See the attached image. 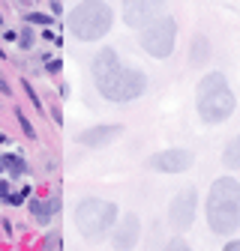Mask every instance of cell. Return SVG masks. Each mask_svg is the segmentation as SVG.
<instances>
[{
  "label": "cell",
  "instance_id": "1",
  "mask_svg": "<svg viewBox=\"0 0 240 251\" xmlns=\"http://www.w3.org/2000/svg\"><path fill=\"white\" fill-rule=\"evenodd\" d=\"M93 81H96V90L108 102H132L147 87L144 72L123 66L114 48H102L93 57Z\"/></svg>",
  "mask_w": 240,
  "mask_h": 251
},
{
  "label": "cell",
  "instance_id": "2",
  "mask_svg": "<svg viewBox=\"0 0 240 251\" xmlns=\"http://www.w3.org/2000/svg\"><path fill=\"white\" fill-rule=\"evenodd\" d=\"M207 225L219 236H231L240 230V182L231 176H219L207 195Z\"/></svg>",
  "mask_w": 240,
  "mask_h": 251
},
{
  "label": "cell",
  "instance_id": "3",
  "mask_svg": "<svg viewBox=\"0 0 240 251\" xmlns=\"http://www.w3.org/2000/svg\"><path fill=\"white\" fill-rule=\"evenodd\" d=\"M198 114L204 123H225L231 114H234V93L228 90V81L222 72H207L201 81H198Z\"/></svg>",
  "mask_w": 240,
  "mask_h": 251
},
{
  "label": "cell",
  "instance_id": "4",
  "mask_svg": "<svg viewBox=\"0 0 240 251\" xmlns=\"http://www.w3.org/2000/svg\"><path fill=\"white\" fill-rule=\"evenodd\" d=\"M111 21H114V12H111L108 3H102V0H87V3L72 6L69 30L81 42H96L111 30Z\"/></svg>",
  "mask_w": 240,
  "mask_h": 251
},
{
  "label": "cell",
  "instance_id": "5",
  "mask_svg": "<svg viewBox=\"0 0 240 251\" xmlns=\"http://www.w3.org/2000/svg\"><path fill=\"white\" fill-rule=\"evenodd\" d=\"M120 218L117 203L102 201V198H84L75 206V227L84 239H102Z\"/></svg>",
  "mask_w": 240,
  "mask_h": 251
},
{
  "label": "cell",
  "instance_id": "6",
  "mask_svg": "<svg viewBox=\"0 0 240 251\" xmlns=\"http://www.w3.org/2000/svg\"><path fill=\"white\" fill-rule=\"evenodd\" d=\"M174 39H177V21L171 15H156L144 30H141V48L156 57V60H165L171 57L174 51Z\"/></svg>",
  "mask_w": 240,
  "mask_h": 251
},
{
  "label": "cell",
  "instance_id": "7",
  "mask_svg": "<svg viewBox=\"0 0 240 251\" xmlns=\"http://www.w3.org/2000/svg\"><path fill=\"white\" fill-rule=\"evenodd\" d=\"M192 152L189 150H180V147H174V150H162V152H153L147 159V168L150 171H156V174H183V171H189L192 168Z\"/></svg>",
  "mask_w": 240,
  "mask_h": 251
},
{
  "label": "cell",
  "instance_id": "8",
  "mask_svg": "<svg viewBox=\"0 0 240 251\" xmlns=\"http://www.w3.org/2000/svg\"><path fill=\"white\" fill-rule=\"evenodd\" d=\"M195 203H198L195 188H183L180 195H174V201L168 206V225L174 230H186L195 222Z\"/></svg>",
  "mask_w": 240,
  "mask_h": 251
},
{
  "label": "cell",
  "instance_id": "9",
  "mask_svg": "<svg viewBox=\"0 0 240 251\" xmlns=\"http://www.w3.org/2000/svg\"><path fill=\"white\" fill-rule=\"evenodd\" d=\"M141 239V222L135 212H126L117 218L114 225V233H111V248L114 251H132Z\"/></svg>",
  "mask_w": 240,
  "mask_h": 251
},
{
  "label": "cell",
  "instance_id": "10",
  "mask_svg": "<svg viewBox=\"0 0 240 251\" xmlns=\"http://www.w3.org/2000/svg\"><path fill=\"white\" fill-rule=\"evenodd\" d=\"M120 135H123V126H120V123H105V126L84 129V132L78 135V144H81V147H90V150H96V147H105V144L117 141Z\"/></svg>",
  "mask_w": 240,
  "mask_h": 251
},
{
  "label": "cell",
  "instance_id": "11",
  "mask_svg": "<svg viewBox=\"0 0 240 251\" xmlns=\"http://www.w3.org/2000/svg\"><path fill=\"white\" fill-rule=\"evenodd\" d=\"M159 3H150V0H135V3H123V21L129 27H147L150 21L156 18Z\"/></svg>",
  "mask_w": 240,
  "mask_h": 251
},
{
  "label": "cell",
  "instance_id": "12",
  "mask_svg": "<svg viewBox=\"0 0 240 251\" xmlns=\"http://www.w3.org/2000/svg\"><path fill=\"white\" fill-rule=\"evenodd\" d=\"M57 206H60L57 198H51V201H39V198H33V201H30V212H33L36 225H48L51 218H54V212H57Z\"/></svg>",
  "mask_w": 240,
  "mask_h": 251
},
{
  "label": "cell",
  "instance_id": "13",
  "mask_svg": "<svg viewBox=\"0 0 240 251\" xmlns=\"http://www.w3.org/2000/svg\"><path fill=\"white\" fill-rule=\"evenodd\" d=\"M210 39L207 36H195L192 39V45H189V63L192 66H201V63H207L210 60Z\"/></svg>",
  "mask_w": 240,
  "mask_h": 251
},
{
  "label": "cell",
  "instance_id": "14",
  "mask_svg": "<svg viewBox=\"0 0 240 251\" xmlns=\"http://www.w3.org/2000/svg\"><path fill=\"white\" fill-rule=\"evenodd\" d=\"M222 165L231 168V171H240V135L234 141H228V147L222 152Z\"/></svg>",
  "mask_w": 240,
  "mask_h": 251
},
{
  "label": "cell",
  "instance_id": "15",
  "mask_svg": "<svg viewBox=\"0 0 240 251\" xmlns=\"http://www.w3.org/2000/svg\"><path fill=\"white\" fill-rule=\"evenodd\" d=\"M0 165H3V171H9V176H24L27 174V162L21 155H3Z\"/></svg>",
  "mask_w": 240,
  "mask_h": 251
},
{
  "label": "cell",
  "instance_id": "16",
  "mask_svg": "<svg viewBox=\"0 0 240 251\" xmlns=\"http://www.w3.org/2000/svg\"><path fill=\"white\" fill-rule=\"evenodd\" d=\"M15 117H18V126H21V132H24L27 138H36V129L30 126V120L24 117V111H15Z\"/></svg>",
  "mask_w": 240,
  "mask_h": 251
},
{
  "label": "cell",
  "instance_id": "17",
  "mask_svg": "<svg viewBox=\"0 0 240 251\" xmlns=\"http://www.w3.org/2000/svg\"><path fill=\"white\" fill-rule=\"evenodd\" d=\"M63 248V239H60V233H48L45 239V251H60Z\"/></svg>",
  "mask_w": 240,
  "mask_h": 251
},
{
  "label": "cell",
  "instance_id": "18",
  "mask_svg": "<svg viewBox=\"0 0 240 251\" xmlns=\"http://www.w3.org/2000/svg\"><path fill=\"white\" fill-rule=\"evenodd\" d=\"M18 42H21V48H33V30H21V36H18Z\"/></svg>",
  "mask_w": 240,
  "mask_h": 251
},
{
  "label": "cell",
  "instance_id": "19",
  "mask_svg": "<svg viewBox=\"0 0 240 251\" xmlns=\"http://www.w3.org/2000/svg\"><path fill=\"white\" fill-rule=\"evenodd\" d=\"M27 21H30V24H42V27H48V24H51V18H48V15H42V12H30V15H27Z\"/></svg>",
  "mask_w": 240,
  "mask_h": 251
},
{
  "label": "cell",
  "instance_id": "20",
  "mask_svg": "<svg viewBox=\"0 0 240 251\" xmlns=\"http://www.w3.org/2000/svg\"><path fill=\"white\" fill-rule=\"evenodd\" d=\"M165 251H192V248H189L183 239H171V242L165 245Z\"/></svg>",
  "mask_w": 240,
  "mask_h": 251
},
{
  "label": "cell",
  "instance_id": "21",
  "mask_svg": "<svg viewBox=\"0 0 240 251\" xmlns=\"http://www.w3.org/2000/svg\"><path fill=\"white\" fill-rule=\"evenodd\" d=\"M24 93H27V96H30V102L36 105V111H42V102H39V96H36V93H33V87H30L27 81H24Z\"/></svg>",
  "mask_w": 240,
  "mask_h": 251
},
{
  "label": "cell",
  "instance_id": "22",
  "mask_svg": "<svg viewBox=\"0 0 240 251\" xmlns=\"http://www.w3.org/2000/svg\"><path fill=\"white\" fill-rule=\"evenodd\" d=\"M9 188H12V185H9L6 179H0V198H3V201H9V198H12V192H9Z\"/></svg>",
  "mask_w": 240,
  "mask_h": 251
},
{
  "label": "cell",
  "instance_id": "23",
  "mask_svg": "<svg viewBox=\"0 0 240 251\" xmlns=\"http://www.w3.org/2000/svg\"><path fill=\"white\" fill-rule=\"evenodd\" d=\"M27 195H30V188H21V192H18V195H12V198H9L6 203H12V206H15V203H21V201H24Z\"/></svg>",
  "mask_w": 240,
  "mask_h": 251
},
{
  "label": "cell",
  "instance_id": "24",
  "mask_svg": "<svg viewBox=\"0 0 240 251\" xmlns=\"http://www.w3.org/2000/svg\"><path fill=\"white\" fill-rule=\"evenodd\" d=\"M222 251H240V239H231V242H225V248Z\"/></svg>",
  "mask_w": 240,
  "mask_h": 251
},
{
  "label": "cell",
  "instance_id": "25",
  "mask_svg": "<svg viewBox=\"0 0 240 251\" xmlns=\"http://www.w3.org/2000/svg\"><path fill=\"white\" fill-rule=\"evenodd\" d=\"M60 69H63V66H60V60H51V63H48V72H51V75H57Z\"/></svg>",
  "mask_w": 240,
  "mask_h": 251
},
{
  "label": "cell",
  "instance_id": "26",
  "mask_svg": "<svg viewBox=\"0 0 240 251\" xmlns=\"http://www.w3.org/2000/svg\"><path fill=\"white\" fill-rule=\"evenodd\" d=\"M0 93H3V96H9V93H12V90H9V84H6L3 78H0Z\"/></svg>",
  "mask_w": 240,
  "mask_h": 251
},
{
  "label": "cell",
  "instance_id": "27",
  "mask_svg": "<svg viewBox=\"0 0 240 251\" xmlns=\"http://www.w3.org/2000/svg\"><path fill=\"white\" fill-rule=\"evenodd\" d=\"M51 12L54 15H63V3H51Z\"/></svg>",
  "mask_w": 240,
  "mask_h": 251
},
{
  "label": "cell",
  "instance_id": "28",
  "mask_svg": "<svg viewBox=\"0 0 240 251\" xmlns=\"http://www.w3.org/2000/svg\"><path fill=\"white\" fill-rule=\"evenodd\" d=\"M0 174H3V165H0Z\"/></svg>",
  "mask_w": 240,
  "mask_h": 251
},
{
  "label": "cell",
  "instance_id": "29",
  "mask_svg": "<svg viewBox=\"0 0 240 251\" xmlns=\"http://www.w3.org/2000/svg\"><path fill=\"white\" fill-rule=\"evenodd\" d=\"M0 24H3V18H0Z\"/></svg>",
  "mask_w": 240,
  "mask_h": 251
}]
</instances>
